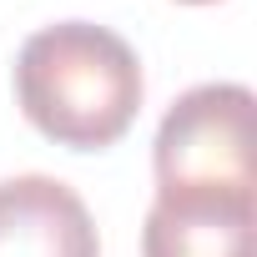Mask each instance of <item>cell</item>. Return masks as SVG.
Returning a JSON list of instances; mask_svg holds the SVG:
<instances>
[{
    "label": "cell",
    "instance_id": "7a4b0ae2",
    "mask_svg": "<svg viewBox=\"0 0 257 257\" xmlns=\"http://www.w3.org/2000/svg\"><path fill=\"white\" fill-rule=\"evenodd\" d=\"M157 197L172 202H257L252 91L207 81L177 96L152 142Z\"/></svg>",
    "mask_w": 257,
    "mask_h": 257
},
{
    "label": "cell",
    "instance_id": "277c9868",
    "mask_svg": "<svg viewBox=\"0 0 257 257\" xmlns=\"http://www.w3.org/2000/svg\"><path fill=\"white\" fill-rule=\"evenodd\" d=\"M142 257H257V202L157 197L142 227Z\"/></svg>",
    "mask_w": 257,
    "mask_h": 257
},
{
    "label": "cell",
    "instance_id": "5b68a950",
    "mask_svg": "<svg viewBox=\"0 0 257 257\" xmlns=\"http://www.w3.org/2000/svg\"><path fill=\"white\" fill-rule=\"evenodd\" d=\"M182 6H212V0H182Z\"/></svg>",
    "mask_w": 257,
    "mask_h": 257
},
{
    "label": "cell",
    "instance_id": "3957f363",
    "mask_svg": "<svg viewBox=\"0 0 257 257\" xmlns=\"http://www.w3.org/2000/svg\"><path fill=\"white\" fill-rule=\"evenodd\" d=\"M0 257H101L86 202L46 172L0 182Z\"/></svg>",
    "mask_w": 257,
    "mask_h": 257
},
{
    "label": "cell",
    "instance_id": "6da1fadb",
    "mask_svg": "<svg viewBox=\"0 0 257 257\" xmlns=\"http://www.w3.org/2000/svg\"><path fill=\"white\" fill-rule=\"evenodd\" d=\"M142 61L96 21H56L16 56V101L41 137L71 152L116 147L142 111Z\"/></svg>",
    "mask_w": 257,
    "mask_h": 257
}]
</instances>
